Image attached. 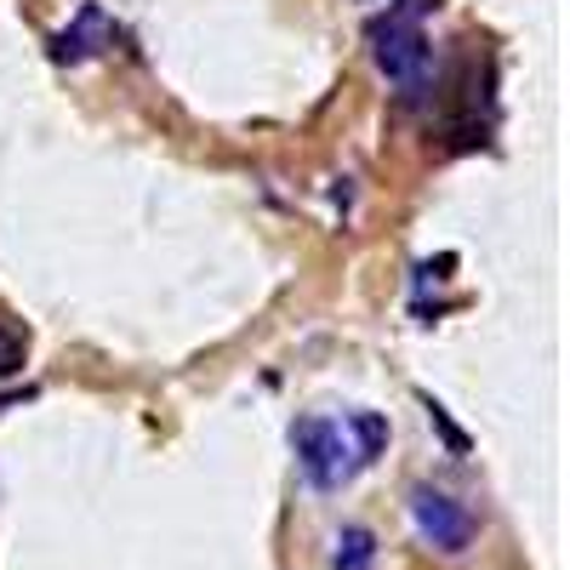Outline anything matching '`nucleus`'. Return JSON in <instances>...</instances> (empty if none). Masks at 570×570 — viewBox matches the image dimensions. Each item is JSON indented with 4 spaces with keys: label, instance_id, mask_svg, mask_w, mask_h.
I'll list each match as a JSON object with an SVG mask.
<instances>
[{
    "label": "nucleus",
    "instance_id": "nucleus-5",
    "mask_svg": "<svg viewBox=\"0 0 570 570\" xmlns=\"http://www.w3.org/2000/svg\"><path fill=\"white\" fill-rule=\"evenodd\" d=\"M348 434H354V451H360V462L371 468L376 456L389 451V416H376V411H354V416H348Z\"/></svg>",
    "mask_w": 570,
    "mask_h": 570
},
{
    "label": "nucleus",
    "instance_id": "nucleus-7",
    "mask_svg": "<svg viewBox=\"0 0 570 570\" xmlns=\"http://www.w3.org/2000/svg\"><path fill=\"white\" fill-rule=\"evenodd\" d=\"M18 365H23V343L12 337V331H7V325H0V376H12Z\"/></svg>",
    "mask_w": 570,
    "mask_h": 570
},
{
    "label": "nucleus",
    "instance_id": "nucleus-1",
    "mask_svg": "<svg viewBox=\"0 0 570 570\" xmlns=\"http://www.w3.org/2000/svg\"><path fill=\"white\" fill-rule=\"evenodd\" d=\"M365 40H371L376 69H383L394 86H405V98H416L422 80H428V63H434V46H428L422 23L405 18V12H389V18H376L365 29Z\"/></svg>",
    "mask_w": 570,
    "mask_h": 570
},
{
    "label": "nucleus",
    "instance_id": "nucleus-6",
    "mask_svg": "<svg viewBox=\"0 0 570 570\" xmlns=\"http://www.w3.org/2000/svg\"><path fill=\"white\" fill-rule=\"evenodd\" d=\"M376 564V537L365 525H348L337 537V570H371Z\"/></svg>",
    "mask_w": 570,
    "mask_h": 570
},
{
    "label": "nucleus",
    "instance_id": "nucleus-4",
    "mask_svg": "<svg viewBox=\"0 0 570 570\" xmlns=\"http://www.w3.org/2000/svg\"><path fill=\"white\" fill-rule=\"evenodd\" d=\"M104 46H115L109 12H104V7H80V18H75L63 35H52V58H58V63H86V58H98Z\"/></svg>",
    "mask_w": 570,
    "mask_h": 570
},
{
    "label": "nucleus",
    "instance_id": "nucleus-2",
    "mask_svg": "<svg viewBox=\"0 0 570 570\" xmlns=\"http://www.w3.org/2000/svg\"><path fill=\"white\" fill-rule=\"evenodd\" d=\"M292 451H297V462L308 468V480H314L320 491L348 485L354 473L365 468L360 451L348 445V422H325V416H303V422L292 428Z\"/></svg>",
    "mask_w": 570,
    "mask_h": 570
},
{
    "label": "nucleus",
    "instance_id": "nucleus-3",
    "mask_svg": "<svg viewBox=\"0 0 570 570\" xmlns=\"http://www.w3.org/2000/svg\"><path fill=\"white\" fill-rule=\"evenodd\" d=\"M411 525H416L422 542H434L440 553H462L473 542V513L456 497L434 491V485H416L411 491Z\"/></svg>",
    "mask_w": 570,
    "mask_h": 570
}]
</instances>
